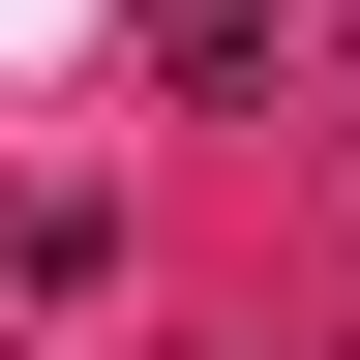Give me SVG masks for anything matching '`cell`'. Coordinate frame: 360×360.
Instances as JSON below:
<instances>
[]
</instances>
